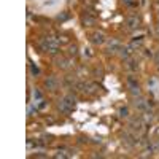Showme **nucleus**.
<instances>
[{"label": "nucleus", "instance_id": "nucleus-1", "mask_svg": "<svg viewBox=\"0 0 159 159\" xmlns=\"http://www.w3.org/2000/svg\"><path fill=\"white\" fill-rule=\"evenodd\" d=\"M42 45H43V48H45V51H48L49 54H52V56H56L57 52H59V38H54V37H46V38H43V42H42Z\"/></svg>", "mask_w": 159, "mask_h": 159}, {"label": "nucleus", "instance_id": "nucleus-2", "mask_svg": "<svg viewBox=\"0 0 159 159\" xmlns=\"http://www.w3.org/2000/svg\"><path fill=\"white\" fill-rule=\"evenodd\" d=\"M75 97L73 96H65L64 99H61L59 100V103H57V107H59V110L62 111V113H70L73 108H75Z\"/></svg>", "mask_w": 159, "mask_h": 159}, {"label": "nucleus", "instance_id": "nucleus-3", "mask_svg": "<svg viewBox=\"0 0 159 159\" xmlns=\"http://www.w3.org/2000/svg\"><path fill=\"white\" fill-rule=\"evenodd\" d=\"M145 123L142 118H132L130 121H129V127H130V130L134 132L135 135H139V134H142L143 132V127H145Z\"/></svg>", "mask_w": 159, "mask_h": 159}, {"label": "nucleus", "instance_id": "nucleus-4", "mask_svg": "<svg viewBox=\"0 0 159 159\" xmlns=\"http://www.w3.org/2000/svg\"><path fill=\"white\" fill-rule=\"evenodd\" d=\"M126 25H127L129 30L139 29V25H140V16H139V15H130V16L126 19Z\"/></svg>", "mask_w": 159, "mask_h": 159}, {"label": "nucleus", "instance_id": "nucleus-5", "mask_svg": "<svg viewBox=\"0 0 159 159\" xmlns=\"http://www.w3.org/2000/svg\"><path fill=\"white\" fill-rule=\"evenodd\" d=\"M119 49H121V43H119L116 38H111L108 42V46H107V52L108 54H115V52H118Z\"/></svg>", "mask_w": 159, "mask_h": 159}, {"label": "nucleus", "instance_id": "nucleus-6", "mask_svg": "<svg viewBox=\"0 0 159 159\" xmlns=\"http://www.w3.org/2000/svg\"><path fill=\"white\" fill-rule=\"evenodd\" d=\"M91 42H92V45H103L105 43V34L103 32H94V34H92L91 35Z\"/></svg>", "mask_w": 159, "mask_h": 159}, {"label": "nucleus", "instance_id": "nucleus-7", "mask_svg": "<svg viewBox=\"0 0 159 159\" xmlns=\"http://www.w3.org/2000/svg\"><path fill=\"white\" fill-rule=\"evenodd\" d=\"M135 107H137V110H140V111H147V110L150 108V102H147V99H143V97H139V99L135 100Z\"/></svg>", "mask_w": 159, "mask_h": 159}, {"label": "nucleus", "instance_id": "nucleus-8", "mask_svg": "<svg viewBox=\"0 0 159 159\" xmlns=\"http://www.w3.org/2000/svg\"><path fill=\"white\" fill-rule=\"evenodd\" d=\"M45 84H46L48 89L54 91V89H57V80H56L54 76H48V80L45 81Z\"/></svg>", "mask_w": 159, "mask_h": 159}, {"label": "nucleus", "instance_id": "nucleus-9", "mask_svg": "<svg viewBox=\"0 0 159 159\" xmlns=\"http://www.w3.org/2000/svg\"><path fill=\"white\" fill-rule=\"evenodd\" d=\"M132 51H134V49H132L130 46H121V49H119V54H121V57L123 59H129V56L132 54Z\"/></svg>", "mask_w": 159, "mask_h": 159}, {"label": "nucleus", "instance_id": "nucleus-10", "mask_svg": "<svg viewBox=\"0 0 159 159\" xmlns=\"http://www.w3.org/2000/svg\"><path fill=\"white\" fill-rule=\"evenodd\" d=\"M56 65H57V67H61V69H69L70 67V62L67 59H64V57H57L56 59Z\"/></svg>", "mask_w": 159, "mask_h": 159}, {"label": "nucleus", "instance_id": "nucleus-11", "mask_svg": "<svg viewBox=\"0 0 159 159\" xmlns=\"http://www.w3.org/2000/svg\"><path fill=\"white\" fill-rule=\"evenodd\" d=\"M142 45H143V40H142V38H139V40L135 38V40H132V42H130V45H129V46L135 51V49H140V48H142Z\"/></svg>", "mask_w": 159, "mask_h": 159}, {"label": "nucleus", "instance_id": "nucleus-12", "mask_svg": "<svg viewBox=\"0 0 159 159\" xmlns=\"http://www.w3.org/2000/svg\"><path fill=\"white\" fill-rule=\"evenodd\" d=\"M127 61V64H126V67L129 69V70H132V72H135L137 69H139V64L134 61V59H126Z\"/></svg>", "mask_w": 159, "mask_h": 159}, {"label": "nucleus", "instance_id": "nucleus-13", "mask_svg": "<svg viewBox=\"0 0 159 159\" xmlns=\"http://www.w3.org/2000/svg\"><path fill=\"white\" fill-rule=\"evenodd\" d=\"M83 24L88 25V27H91V25H94V24H96V19L92 18V16H89V15H86V16L83 18Z\"/></svg>", "mask_w": 159, "mask_h": 159}, {"label": "nucleus", "instance_id": "nucleus-14", "mask_svg": "<svg viewBox=\"0 0 159 159\" xmlns=\"http://www.w3.org/2000/svg\"><path fill=\"white\" fill-rule=\"evenodd\" d=\"M143 121L147 123V124H150V123L153 121V113H151L150 110H147V111H143Z\"/></svg>", "mask_w": 159, "mask_h": 159}, {"label": "nucleus", "instance_id": "nucleus-15", "mask_svg": "<svg viewBox=\"0 0 159 159\" xmlns=\"http://www.w3.org/2000/svg\"><path fill=\"white\" fill-rule=\"evenodd\" d=\"M130 94L132 96H137V97H140V88H139V84H135V86H130Z\"/></svg>", "mask_w": 159, "mask_h": 159}, {"label": "nucleus", "instance_id": "nucleus-16", "mask_svg": "<svg viewBox=\"0 0 159 159\" xmlns=\"http://www.w3.org/2000/svg\"><path fill=\"white\" fill-rule=\"evenodd\" d=\"M119 116H121V118H127V116H129V110H127L126 107L119 108Z\"/></svg>", "mask_w": 159, "mask_h": 159}, {"label": "nucleus", "instance_id": "nucleus-17", "mask_svg": "<svg viewBox=\"0 0 159 159\" xmlns=\"http://www.w3.org/2000/svg\"><path fill=\"white\" fill-rule=\"evenodd\" d=\"M76 49H78L76 45H70V48H69V54H70V56H76V52H78Z\"/></svg>", "mask_w": 159, "mask_h": 159}, {"label": "nucleus", "instance_id": "nucleus-18", "mask_svg": "<svg viewBox=\"0 0 159 159\" xmlns=\"http://www.w3.org/2000/svg\"><path fill=\"white\" fill-rule=\"evenodd\" d=\"M54 157H56V159H65V157H67V154H65L64 151H57V153L54 154Z\"/></svg>", "mask_w": 159, "mask_h": 159}, {"label": "nucleus", "instance_id": "nucleus-19", "mask_svg": "<svg viewBox=\"0 0 159 159\" xmlns=\"http://www.w3.org/2000/svg\"><path fill=\"white\" fill-rule=\"evenodd\" d=\"M30 72H32V75H38L40 73V70H38V67H37V65H30Z\"/></svg>", "mask_w": 159, "mask_h": 159}, {"label": "nucleus", "instance_id": "nucleus-20", "mask_svg": "<svg viewBox=\"0 0 159 159\" xmlns=\"http://www.w3.org/2000/svg\"><path fill=\"white\" fill-rule=\"evenodd\" d=\"M59 43H69V37L67 35H61L59 37Z\"/></svg>", "mask_w": 159, "mask_h": 159}, {"label": "nucleus", "instance_id": "nucleus-21", "mask_svg": "<svg viewBox=\"0 0 159 159\" xmlns=\"http://www.w3.org/2000/svg\"><path fill=\"white\" fill-rule=\"evenodd\" d=\"M34 97H35V99H38V100L42 99V94H40V91H37V89L34 91Z\"/></svg>", "mask_w": 159, "mask_h": 159}, {"label": "nucleus", "instance_id": "nucleus-22", "mask_svg": "<svg viewBox=\"0 0 159 159\" xmlns=\"http://www.w3.org/2000/svg\"><path fill=\"white\" fill-rule=\"evenodd\" d=\"M45 107H46V103H45L43 100H40V103H38V108H40V110H43Z\"/></svg>", "mask_w": 159, "mask_h": 159}, {"label": "nucleus", "instance_id": "nucleus-23", "mask_svg": "<svg viewBox=\"0 0 159 159\" xmlns=\"http://www.w3.org/2000/svg\"><path fill=\"white\" fill-rule=\"evenodd\" d=\"M67 18H69V16H67V15H62V16H61V15H59V16H57V19H59V21H61V19H62V21H64V19H67Z\"/></svg>", "mask_w": 159, "mask_h": 159}, {"label": "nucleus", "instance_id": "nucleus-24", "mask_svg": "<svg viewBox=\"0 0 159 159\" xmlns=\"http://www.w3.org/2000/svg\"><path fill=\"white\" fill-rule=\"evenodd\" d=\"M154 61H156V64L159 65V51L156 52V56H154Z\"/></svg>", "mask_w": 159, "mask_h": 159}, {"label": "nucleus", "instance_id": "nucleus-25", "mask_svg": "<svg viewBox=\"0 0 159 159\" xmlns=\"http://www.w3.org/2000/svg\"><path fill=\"white\" fill-rule=\"evenodd\" d=\"M153 135H154V137H159V127L154 129V134H153Z\"/></svg>", "mask_w": 159, "mask_h": 159}, {"label": "nucleus", "instance_id": "nucleus-26", "mask_svg": "<svg viewBox=\"0 0 159 159\" xmlns=\"http://www.w3.org/2000/svg\"><path fill=\"white\" fill-rule=\"evenodd\" d=\"M35 157H46V154H42V153H38V154H35Z\"/></svg>", "mask_w": 159, "mask_h": 159}, {"label": "nucleus", "instance_id": "nucleus-27", "mask_svg": "<svg viewBox=\"0 0 159 159\" xmlns=\"http://www.w3.org/2000/svg\"><path fill=\"white\" fill-rule=\"evenodd\" d=\"M157 3H159V0H157Z\"/></svg>", "mask_w": 159, "mask_h": 159}]
</instances>
